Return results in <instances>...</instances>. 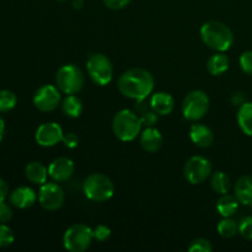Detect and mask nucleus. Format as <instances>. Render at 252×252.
Returning <instances> with one entry per match:
<instances>
[{"label": "nucleus", "mask_w": 252, "mask_h": 252, "mask_svg": "<svg viewBox=\"0 0 252 252\" xmlns=\"http://www.w3.org/2000/svg\"><path fill=\"white\" fill-rule=\"evenodd\" d=\"M251 207H252V203H251Z\"/></svg>", "instance_id": "42"}, {"label": "nucleus", "mask_w": 252, "mask_h": 252, "mask_svg": "<svg viewBox=\"0 0 252 252\" xmlns=\"http://www.w3.org/2000/svg\"><path fill=\"white\" fill-rule=\"evenodd\" d=\"M235 197L239 203L251 206L252 203V176H243L236 181L234 187Z\"/></svg>", "instance_id": "19"}, {"label": "nucleus", "mask_w": 252, "mask_h": 252, "mask_svg": "<svg viewBox=\"0 0 252 252\" xmlns=\"http://www.w3.org/2000/svg\"><path fill=\"white\" fill-rule=\"evenodd\" d=\"M7 193H9V187H7V184L1 179V177H0V203L5 201Z\"/></svg>", "instance_id": "38"}, {"label": "nucleus", "mask_w": 252, "mask_h": 252, "mask_svg": "<svg viewBox=\"0 0 252 252\" xmlns=\"http://www.w3.org/2000/svg\"><path fill=\"white\" fill-rule=\"evenodd\" d=\"M212 250H213V246H212L211 241L203 238L196 239L189 246V252H211Z\"/></svg>", "instance_id": "28"}, {"label": "nucleus", "mask_w": 252, "mask_h": 252, "mask_svg": "<svg viewBox=\"0 0 252 252\" xmlns=\"http://www.w3.org/2000/svg\"><path fill=\"white\" fill-rule=\"evenodd\" d=\"M86 70L95 84L100 86L108 85L113 79V65L106 54L94 53L86 62Z\"/></svg>", "instance_id": "7"}, {"label": "nucleus", "mask_w": 252, "mask_h": 252, "mask_svg": "<svg viewBox=\"0 0 252 252\" xmlns=\"http://www.w3.org/2000/svg\"><path fill=\"white\" fill-rule=\"evenodd\" d=\"M15 241V234L10 226L0 223V248H7Z\"/></svg>", "instance_id": "27"}, {"label": "nucleus", "mask_w": 252, "mask_h": 252, "mask_svg": "<svg viewBox=\"0 0 252 252\" xmlns=\"http://www.w3.org/2000/svg\"><path fill=\"white\" fill-rule=\"evenodd\" d=\"M217 230H218V234L221 238H234V236L239 233V224L236 223L234 219H231V217H229V218H223L218 223Z\"/></svg>", "instance_id": "25"}, {"label": "nucleus", "mask_w": 252, "mask_h": 252, "mask_svg": "<svg viewBox=\"0 0 252 252\" xmlns=\"http://www.w3.org/2000/svg\"><path fill=\"white\" fill-rule=\"evenodd\" d=\"M164 143V138L155 127H145L140 133V145L148 153H157Z\"/></svg>", "instance_id": "17"}, {"label": "nucleus", "mask_w": 252, "mask_h": 252, "mask_svg": "<svg viewBox=\"0 0 252 252\" xmlns=\"http://www.w3.org/2000/svg\"><path fill=\"white\" fill-rule=\"evenodd\" d=\"M143 123L139 116L130 110H121L112 120L113 134L122 142H132L142 133Z\"/></svg>", "instance_id": "3"}, {"label": "nucleus", "mask_w": 252, "mask_h": 252, "mask_svg": "<svg viewBox=\"0 0 252 252\" xmlns=\"http://www.w3.org/2000/svg\"><path fill=\"white\" fill-rule=\"evenodd\" d=\"M65 201L64 189L54 182H46L41 185L38 191V202L46 211H57L62 208Z\"/></svg>", "instance_id": "10"}, {"label": "nucleus", "mask_w": 252, "mask_h": 252, "mask_svg": "<svg viewBox=\"0 0 252 252\" xmlns=\"http://www.w3.org/2000/svg\"><path fill=\"white\" fill-rule=\"evenodd\" d=\"M139 117L142 120L143 126H145V127H154L158 122V115L153 110L147 111L144 115L139 116Z\"/></svg>", "instance_id": "33"}, {"label": "nucleus", "mask_w": 252, "mask_h": 252, "mask_svg": "<svg viewBox=\"0 0 252 252\" xmlns=\"http://www.w3.org/2000/svg\"><path fill=\"white\" fill-rule=\"evenodd\" d=\"M211 186L214 192L218 194H226L230 191L231 187V180L225 172L223 171H216L212 172L211 175Z\"/></svg>", "instance_id": "24"}, {"label": "nucleus", "mask_w": 252, "mask_h": 252, "mask_svg": "<svg viewBox=\"0 0 252 252\" xmlns=\"http://www.w3.org/2000/svg\"><path fill=\"white\" fill-rule=\"evenodd\" d=\"M17 97L12 91L0 90V112H9L16 106Z\"/></svg>", "instance_id": "26"}, {"label": "nucleus", "mask_w": 252, "mask_h": 252, "mask_svg": "<svg viewBox=\"0 0 252 252\" xmlns=\"http://www.w3.org/2000/svg\"><path fill=\"white\" fill-rule=\"evenodd\" d=\"M201 38L216 52H226L234 43L233 31L220 21H208L202 25Z\"/></svg>", "instance_id": "2"}, {"label": "nucleus", "mask_w": 252, "mask_h": 252, "mask_svg": "<svg viewBox=\"0 0 252 252\" xmlns=\"http://www.w3.org/2000/svg\"><path fill=\"white\" fill-rule=\"evenodd\" d=\"M230 101H231V103H233L234 106H239V107H240L243 103L246 102L245 94H244L243 91H235V93L231 95Z\"/></svg>", "instance_id": "37"}, {"label": "nucleus", "mask_w": 252, "mask_h": 252, "mask_svg": "<svg viewBox=\"0 0 252 252\" xmlns=\"http://www.w3.org/2000/svg\"><path fill=\"white\" fill-rule=\"evenodd\" d=\"M71 5H73V7L75 10H80L84 6V0H73Z\"/></svg>", "instance_id": "40"}, {"label": "nucleus", "mask_w": 252, "mask_h": 252, "mask_svg": "<svg viewBox=\"0 0 252 252\" xmlns=\"http://www.w3.org/2000/svg\"><path fill=\"white\" fill-rule=\"evenodd\" d=\"M236 120L241 132L252 137V102H245L239 107Z\"/></svg>", "instance_id": "21"}, {"label": "nucleus", "mask_w": 252, "mask_h": 252, "mask_svg": "<svg viewBox=\"0 0 252 252\" xmlns=\"http://www.w3.org/2000/svg\"><path fill=\"white\" fill-rule=\"evenodd\" d=\"M4 134H5V122L4 120H2L1 116H0V142H1L2 138H4Z\"/></svg>", "instance_id": "39"}, {"label": "nucleus", "mask_w": 252, "mask_h": 252, "mask_svg": "<svg viewBox=\"0 0 252 252\" xmlns=\"http://www.w3.org/2000/svg\"><path fill=\"white\" fill-rule=\"evenodd\" d=\"M61 106L64 115L69 118H78L84 110L83 101L75 95H66Z\"/></svg>", "instance_id": "23"}, {"label": "nucleus", "mask_w": 252, "mask_h": 252, "mask_svg": "<svg viewBox=\"0 0 252 252\" xmlns=\"http://www.w3.org/2000/svg\"><path fill=\"white\" fill-rule=\"evenodd\" d=\"M61 93L57 85L47 84L41 86L33 95L34 107L41 112H52L61 105Z\"/></svg>", "instance_id": "11"}, {"label": "nucleus", "mask_w": 252, "mask_h": 252, "mask_svg": "<svg viewBox=\"0 0 252 252\" xmlns=\"http://www.w3.org/2000/svg\"><path fill=\"white\" fill-rule=\"evenodd\" d=\"M149 110H152V107H150V103L148 105L147 101H145V98H143V100H135L134 112L137 113L138 116L144 115V113Z\"/></svg>", "instance_id": "36"}, {"label": "nucleus", "mask_w": 252, "mask_h": 252, "mask_svg": "<svg viewBox=\"0 0 252 252\" xmlns=\"http://www.w3.org/2000/svg\"><path fill=\"white\" fill-rule=\"evenodd\" d=\"M74 171H75L74 161L66 157L57 158L48 166L49 177L56 182L68 181L73 176Z\"/></svg>", "instance_id": "13"}, {"label": "nucleus", "mask_w": 252, "mask_h": 252, "mask_svg": "<svg viewBox=\"0 0 252 252\" xmlns=\"http://www.w3.org/2000/svg\"><path fill=\"white\" fill-rule=\"evenodd\" d=\"M63 128L56 122H47L39 126L34 134L37 144L44 148H51L57 145L63 139Z\"/></svg>", "instance_id": "12"}, {"label": "nucleus", "mask_w": 252, "mask_h": 252, "mask_svg": "<svg viewBox=\"0 0 252 252\" xmlns=\"http://www.w3.org/2000/svg\"><path fill=\"white\" fill-rule=\"evenodd\" d=\"M25 176L30 182L41 186V185L46 184L49 176L48 167H46L39 161H32L25 167Z\"/></svg>", "instance_id": "18"}, {"label": "nucleus", "mask_w": 252, "mask_h": 252, "mask_svg": "<svg viewBox=\"0 0 252 252\" xmlns=\"http://www.w3.org/2000/svg\"><path fill=\"white\" fill-rule=\"evenodd\" d=\"M84 193L90 201L101 203L112 198L115 193V185L112 180L100 172L90 174L83 184Z\"/></svg>", "instance_id": "4"}, {"label": "nucleus", "mask_w": 252, "mask_h": 252, "mask_svg": "<svg viewBox=\"0 0 252 252\" xmlns=\"http://www.w3.org/2000/svg\"><path fill=\"white\" fill-rule=\"evenodd\" d=\"M239 209V201L235 196L230 194H221L220 198L217 202V211L223 218L233 217Z\"/></svg>", "instance_id": "22"}, {"label": "nucleus", "mask_w": 252, "mask_h": 252, "mask_svg": "<svg viewBox=\"0 0 252 252\" xmlns=\"http://www.w3.org/2000/svg\"><path fill=\"white\" fill-rule=\"evenodd\" d=\"M57 1H68V0H57Z\"/></svg>", "instance_id": "41"}, {"label": "nucleus", "mask_w": 252, "mask_h": 252, "mask_svg": "<svg viewBox=\"0 0 252 252\" xmlns=\"http://www.w3.org/2000/svg\"><path fill=\"white\" fill-rule=\"evenodd\" d=\"M155 80L150 71L143 68H132L118 78L117 88L123 96L132 100L149 97L154 91Z\"/></svg>", "instance_id": "1"}, {"label": "nucleus", "mask_w": 252, "mask_h": 252, "mask_svg": "<svg viewBox=\"0 0 252 252\" xmlns=\"http://www.w3.org/2000/svg\"><path fill=\"white\" fill-rule=\"evenodd\" d=\"M12 209L9 204H6L5 202L0 203V223L6 224L9 223L12 219Z\"/></svg>", "instance_id": "32"}, {"label": "nucleus", "mask_w": 252, "mask_h": 252, "mask_svg": "<svg viewBox=\"0 0 252 252\" xmlns=\"http://www.w3.org/2000/svg\"><path fill=\"white\" fill-rule=\"evenodd\" d=\"M37 199H38V194L31 187L27 186L17 187L9 196V201L11 206L19 209L30 208V207H32L36 203Z\"/></svg>", "instance_id": "14"}, {"label": "nucleus", "mask_w": 252, "mask_h": 252, "mask_svg": "<svg viewBox=\"0 0 252 252\" xmlns=\"http://www.w3.org/2000/svg\"><path fill=\"white\" fill-rule=\"evenodd\" d=\"M229 65H230V61L228 56H225L224 52H217L207 62V70L211 75L219 76L228 70Z\"/></svg>", "instance_id": "20"}, {"label": "nucleus", "mask_w": 252, "mask_h": 252, "mask_svg": "<svg viewBox=\"0 0 252 252\" xmlns=\"http://www.w3.org/2000/svg\"><path fill=\"white\" fill-rule=\"evenodd\" d=\"M94 233V240L98 241V243H105L106 240H108L111 236V229L107 225H100L96 226L95 229H93Z\"/></svg>", "instance_id": "29"}, {"label": "nucleus", "mask_w": 252, "mask_h": 252, "mask_svg": "<svg viewBox=\"0 0 252 252\" xmlns=\"http://www.w3.org/2000/svg\"><path fill=\"white\" fill-rule=\"evenodd\" d=\"M150 107L158 116H167L174 111L175 98L170 94L159 91L150 95Z\"/></svg>", "instance_id": "15"}, {"label": "nucleus", "mask_w": 252, "mask_h": 252, "mask_svg": "<svg viewBox=\"0 0 252 252\" xmlns=\"http://www.w3.org/2000/svg\"><path fill=\"white\" fill-rule=\"evenodd\" d=\"M212 172H213L212 162L201 155L189 158L184 167L185 179L191 185L203 184L208 177H211Z\"/></svg>", "instance_id": "9"}, {"label": "nucleus", "mask_w": 252, "mask_h": 252, "mask_svg": "<svg viewBox=\"0 0 252 252\" xmlns=\"http://www.w3.org/2000/svg\"><path fill=\"white\" fill-rule=\"evenodd\" d=\"M94 240L93 229L86 224L69 226L63 236V245L69 252H84L90 248Z\"/></svg>", "instance_id": "6"}, {"label": "nucleus", "mask_w": 252, "mask_h": 252, "mask_svg": "<svg viewBox=\"0 0 252 252\" xmlns=\"http://www.w3.org/2000/svg\"><path fill=\"white\" fill-rule=\"evenodd\" d=\"M208 95L202 90H193L186 95L182 102V115L191 122H197L207 115L209 110Z\"/></svg>", "instance_id": "8"}, {"label": "nucleus", "mask_w": 252, "mask_h": 252, "mask_svg": "<svg viewBox=\"0 0 252 252\" xmlns=\"http://www.w3.org/2000/svg\"><path fill=\"white\" fill-rule=\"evenodd\" d=\"M241 70L248 75H252V51L244 52L239 59Z\"/></svg>", "instance_id": "31"}, {"label": "nucleus", "mask_w": 252, "mask_h": 252, "mask_svg": "<svg viewBox=\"0 0 252 252\" xmlns=\"http://www.w3.org/2000/svg\"><path fill=\"white\" fill-rule=\"evenodd\" d=\"M56 85L65 95H75L85 85V75L75 64H65L57 71Z\"/></svg>", "instance_id": "5"}, {"label": "nucleus", "mask_w": 252, "mask_h": 252, "mask_svg": "<svg viewBox=\"0 0 252 252\" xmlns=\"http://www.w3.org/2000/svg\"><path fill=\"white\" fill-rule=\"evenodd\" d=\"M239 233L246 240H252V217H246L240 221Z\"/></svg>", "instance_id": "30"}, {"label": "nucleus", "mask_w": 252, "mask_h": 252, "mask_svg": "<svg viewBox=\"0 0 252 252\" xmlns=\"http://www.w3.org/2000/svg\"><path fill=\"white\" fill-rule=\"evenodd\" d=\"M103 4L111 10H121L127 6L130 0H102Z\"/></svg>", "instance_id": "35"}, {"label": "nucleus", "mask_w": 252, "mask_h": 252, "mask_svg": "<svg viewBox=\"0 0 252 252\" xmlns=\"http://www.w3.org/2000/svg\"><path fill=\"white\" fill-rule=\"evenodd\" d=\"M189 138L196 147L206 149L214 142V134L209 127L202 123H194L189 128Z\"/></svg>", "instance_id": "16"}, {"label": "nucleus", "mask_w": 252, "mask_h": 252, "mask_svg": "<svg viewBox=\"0 0 252 252\" xmlns=\"http://www.w3.org/2000/svg\"><path fill=\"white\" fill-rule=\"evenodd\" d=\"M62 142L64 143V145H65L66 148H69V149H74V148H76L79 145V137L73 132L64 133Z\"/></svg>", "instance_id": "34"}]
</instances>
